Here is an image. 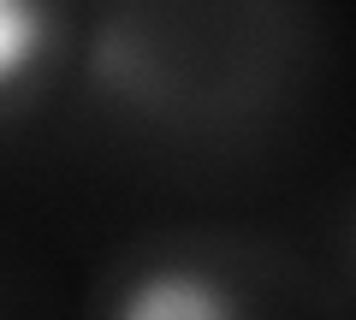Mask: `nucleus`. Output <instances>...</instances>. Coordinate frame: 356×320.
Segmentation results:
<instances>
[{
  "label": "nucleus",
  "mask_w": 356,
  "mask_h": 320,
  "mask_svg": "<svg viewBox=\"0 0 356 320\" xmlns=\"http://www.w3.org/2000/svg\"><path fill=\"white\" fill-rule=\"evenodd\" d=\"M48 53V6L42 0H0V95H13Z\"/></svg>",
  "instance_id": "f03ea898"
},
{
  "label": "nucleus",
  "mask_w": 356,
  "mask_h": 320,
  "mask_svg": "<svg viewBox=\"0 0 356 320\" xmlns=\"http://www.w3.org/2000/svg\"><path fill=\"white\" fill-rule=\"evenodd\" d=\"M113 320H243V308L202 267H149L119 296Z\"/></svg>",
  "instance_id": "f257e3e1"
}]
</instances>
